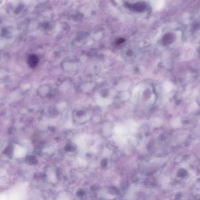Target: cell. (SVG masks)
Instances as JSON below:
<instances>
[{
	"label": "cell",
	"mask_w": 200,
	"mask_h": 200,
	"mask_svg": "<svg viewBox=\"0 0 200 200\" xmlns=\"http://www.w3.org/2000/svg\"><path fill=\"white\" fill-rule=\"evenodd\" d=\"M172 125L174 127H178L179 125H180V120L178 118L175 119L173 121Z\"/></svg>",
	"instance_id": "obj_3"
},
{
	"label": "cell",
	"mask_w": 200,
	"mask_h": 200,
	"mask_svg": "<svg viewBox=\"0 0 200 200\" xmlns=\"http://www.w3.org/2000/svg\"><path fill=\"white\" fill-rule=\"evenodd\" d=\"M38 58L35 55H31L29 56L28 59V63L30 67L34 68L37 65L38 62Z\"/></svg>",
	"instance_id": "obj_1"
},
{
	"label": "cell",
	"mask_w": 200,
	"mask_h": 200,
	"mask_svg": "<svg viewBox=\"0 0 200 200\" xmlns=\"http://www.w3.org/2000/svg\"><path fill=\"white\" fill-rule=\"evenodd\" d=\"M174 37L173 36L172 34H168L165 35V37L164 38V41L166 43H171L173 40Z\"/></svg>",
	"instance_id": "obj_2"
}]
</instances>
